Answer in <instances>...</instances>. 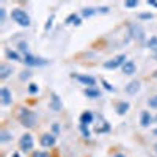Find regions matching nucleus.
<instances>
[{
    "label": "nucleus",
    "mask_w": 157,
    "mask_h": 157,
    "mask_svg": "<svg viewBox=\"0 0 157 157\" xmlns=\"http://www.w3.org/2000/svg\"><path fill=\"white\" fill-rule=\"evenodd\" d=\"M32 157H50V155L47 152H43V151H36V152H33Z\"/></svg>",
    "instance_id": "nucleus-24"
},
{
    "label": "nucleus",
    "mask_w": 157,
    "mask_h": 157,
    "mask_svg": "<svg viewBox=\"0 0 157 157\" xmlns=\"http://www.w3.org/2000/svg\"><path fill=\"white\" fill-rule=\"evenodd\" d=\"M8 138H10V137H8V134H6V132H3V134H2V141H6Z\"/></svg>",
    "instance_id": "nucleus-32"
},
{
    "label": "nucleus",
    "mask_w": 157,
    "mask_h": 157,
    "mask_svg": "<svg viewBox=\"0 0 157 157\" xmlns=\"http://www.w3.org/2000/svg\"><path fill=\"white\" fill-rule=\"evenodd\" d=\"M32 148H33V137L30 134H24L21 138V149L24 152H29L32 151Z\"/></svg>",
    "instance_id": "nucleus-4"
},
{
    "label": "nucleus",
    "mask_w": 157,
    "mask_h": 157,
    "mask_svg": "<svg viewBox=\"0 0 157 157\" xmlns=\"http://www.w3.org/2000/svg\"><path fill=\"white\" fill-rule=\"evenodd\" d=\"M19 49H21L22 52H27V44H25V43H21V44H19Z\"/></svg>",
    "instance_id": "nucleus-31"
},
{
    "label": "nucleus",
    "mask_w": 157,
    "mask_h": 157,
    "mask_svg": "<svg viewBox=\"0 0 157 157\" xmlns=\"http://www.w3.org/2000/svg\"><path fill=\"white\" fill-rule=\"evenodd\" d=\"M93 118H94V116H93V113H91L90 110H88V112H83V113L80 115V123H82V126H85V127L90 126L91 123H93Z\"/></svg>",
    "instance_id": "nucleus-11"
},
{
    "label": "nucleus",
    "mask_w": 157,
    "mask_h": 157,
    "mask_svg": "<svg viewBox=\"0 0 157 157\" xmlns=\"http://www.w3.org/2000/svg\"><path fill=\"white\" fill-rule=\"evenodd\" d=\"M64 22H66V24H75V25H80V17H78L77 14H75V13H72V14H69L68 17H66V21H64Z\"/></svg>",
    "instance_id": "nucleus-16"
},
{
    "label": "nucleus",
    "mask_w": 157,
    "mask_h": 157,
    "mask_svg": "<svg viewBox=\"0 0 157 157\" xmlns=\"http://www.w3.org/2000/svg\"><path fill=\"white\" fill-rule=\"evenodd\" d=\"M50 107H52V110H55V112H58L61 109V102H60V98L57 94L52 96V105Z\"/></svg>",
    "instance_id": "nucleus-17"
},
{
    "label": "nucleus",
    "mask_w": 157,
    "mask_h": 157,
    "mask_svg": "<svg viewBox=\"0 0 157 157\" xmlns=\"http://www.w3.org/2000/svg\"><path fill=\"white\" fill-rule=\"evenodd\" d=\"M138 17H140V19H152L154 16L151 14V13H143V14H140Z\"/></svg>",
    "instance_id": "nucleus-25"
},
{
    "label": "nucleus",
    "mask_w": 157,
    "mask_h": 157,
    "mask_svg": "<svg viewBox=\"0 0 157 157\" xmlns=\"http://www.w3.org/2000/svg\"><path fill=\"white\" fill-rule=\"evenodd\" d=\"M148 5H152V6H155V8H157V2H155V0H149Z\"/></svg>",
    "instance_id": "nucleus-33"
},
{
    "label": "nucleus",
    "mask_w": 157,
    "mask_h": 157,
    "mask_svg": "<svg viewBox=\"0 0 157 157\" xmlns=\"http://www.w3.org/2000/svg\"><path fill=\"white\" fill-rule=\"evenodd\" d=\"M29 91H30V93H38V86H36L35 83H32V85L29 86Z\"/></svg>",
    "instance_id": "nucleus-27"
},
{
    "label": "nucleus",
    "mask_w": 157,
    "mask_h": 157,
    "mask_svg": "<svg viewBox=\"0 0 157 157\" xmlns=\"http://www.w3.org/2000/svg\"><path fill=\"white\" fill-rule=\"evenodd\" d=\"M148 105L151 109H157V96H152V98L148 99Z\"/></svg>",
    "instance_id": "nucleus-22"
},
{
    "label": "nucleus",
    "mask_w": 157,
    "mask_h": 157,
    "mask_svg": "<svg viewBox=\"0 0 157 157\" xmlns=\"http://www.w3.org/2000/svg\"><path fill=\"white\" fill-rule=\"evenodd\" d=\"M102 83H104V86H105V90H109V91H115V90H113V86H112V85H109L105 80H102Z\"/></svg>",
    "instance_id": "nucleus-28"
},
{
    "label": "nucleus",
    "mask_w": 157,
    "mask_h": 157,
    "mask_svg": "<svg viewBox=\"0 0 157 157\" xmlns=\"http://www.w3.org/2000/svg\"><path fill=\"white\" fill-rule=\"evenodd\" d=\"M25 64H29V66H41V64H46L47 61L46 60H43V58H36V57H33V55H25L24 57V60H22Z\"/></svg>",
    "instance_id": "nucleus-6"
},
{
    "label": "nucleus",
    "mask_w": 157,
    "mask_h": 157,
    "mask_svg": "<svg viewBox=\"0 0 157 157\" xmlns=\"http://www.w3.org/2000/svg\"><path fill=\"white\" fill-rule=\"evenodd\" d=\"M19 120L25 127H33L36 124V115L33 112H30L29 109H21L19 113Z\"/></svg>",
    "instance_id": "nucleus-2"
},
{
    "label": "nucleus",
    "mask_w": 157,
    "mask_h": 157,
    "mask_svg": "<svg viewBox=\"0 0 157 157\" xmlns=\"http://www.w3.org/2000/svg\"><path fill=\"white\" fill-rule=\"evenodd\" d=\"M138 90H140V82H138V80H132V82H129V83L126 85V93L130 94V96L137 94Z\"/></svg>",
    "instance_id": "nucleus-9"
},
{
    "label": "nucleus",
    "mask_w": 157,
    "mask_h": 157,
    "mask_svg": "<svg viewBox=\"0 0 157 157\" xmlns=\"http://www.w3.org/2000/svg\"><path fill=\"white\" fill-rule=\"evenodd\" d=\"M129 102H126V101H121V102H118L116 104V112L120 113V115H124V113H127V110H129Z\"/></svg>",
    "instance_id": "nucleus-14"
},
{
    "label": "nucleus",
    "mask_w": 157,
    "mask_h": 157,
    "mask_svg": "<svg viewBox=\"0 0 157 157\" xmlns=\"http://www.w3.org/2000/svg\"><path fill=\"white\" fill-rule=\"evenodd\" d=\"M155 77H157V72H155Z\"/></svg>",
    "instance_id": "nucleus-37"
},
{
    "label": "nucleus",
    "mask_w": 157,
    "mask_h": 157,
    "mask_svg": "<svg viewBox=\"0 0 157 157\" xmlns=\"http://www.w3.org/2000/svg\"><path fill=\"white\" fill-rule=\"evenodd\" d=\"M6 57H8L10 60H14V61H22V60L19 58V55L16 54V52H13V50H10V49L6 50Z\"/></svg>",
    "instance_id": "nucleus-19"
},
{
    "label": "nucleus",
    "mask_w": 157,
    "mask_h": 157,
    "mask_svg": "<svg viewBox=\"0 0 157 157\" xmlns=\"http://www.w3.org/2000/svg\"><path fill=\"white\" fill-rule=\"evenodd\" d=\"M11 17H13V21H14V22H17L21 27H29V25H30L29 14L24 10H21V8H14V10H13L11 11Z\"/></svg>",
    "instance_id": "nucleus-1"
},
{
    "label": "nucleus",
    "mask_w": 157,
    "mask_h": 157,
    "mask_svg": "<svg viewBox=\"0 0 157 157\" xmlns=\"http://www.w3.org/2000/svg\"><path fill=\"white\" fill-rule=\"evenodd\" d=\"M152 121H154V118L151 116L149 112H143V113H141V126H143V127H148Z\"/></svg>",
    "instance_id": "nucleus-13"
},
{
    "label": "nucleus",
    "mask_w": 157,
    "mask_h": 157,
    "mask_svg": "<svg viewBox=\"0 0 157 157\" xmlns=\"http://www.w3.org/2000/svg\"><path fill=\"white\" fill-rule=\"evenodd\" d=\"M10 72H11L10 66H6V64H2V66H0V78H2V80L10 75Z\"/></svg>",
    "instance_id": "nucleus-18"
},
{
    "label": "nucleus",
    "mask_w": 157,
    "mask_h": 157,
    "mask_svg": "<svg viewBox=\"0 0 157 157\" xmlns=\"http://www.w3.org/2000/svg\"><path fill=\"white\" fill-rule=\"evenodd\" d=\"M124 6H126V8H135V6H138V2H135V0H130V2H126V3H124Z\"/></svg>",
    "instance_id": "nucleus-23"
},
{
    "label": "nucleus",
    "mask_w": 157,
    "mask_h": 157,
    "mask_svg": "<svg viewBox=\"0 0 157 157\" xmlns=\"http://www.w3.org/2000/svg\"><path fill=\"white\" fill-rule=\"evenodd\" d=\"M148 47L152 50H157V36H152L151 39H148Z\"/></svg>",
    "instance_id": "nucleus-20"
},
{
    "label": "nucleus",
    "mask_w": 157,
    "mask_h": 157,
    "mask_svg": "<svg viewBox=\"0 0 157 157\" xmlns=\"http://www.w3.org/2000/svg\"><path fill=\"white\" fill-rule=\"evenodd\" d=\"M155 60H157V54H155Z\"/></svg>",
    "instance_id": "nucleus-36"
},
{
    "label": "nucleus",
    "mask_w": 157,
    "mask_h": 157,
    "mask_svg": "<svg viewBox=\"0 0 157 157\" xmlns=\"http://www.w3.org/2000/svg\"><path fill=\"white\" fill-rule=\"evenodd\" d=\"M130 33H132V36L135 39H138V41H143V39H145V32H143V29L138 24H134L132 27H130Z\"/></svg>",
    "instance_id": "nucleus-7"
},
{
    "label": "nucleus",
    "mask_w": 157,
    "mask_h": 157,
    "mask_svg": "<svg viewBox=\"0 0 157 157\" xmlns=\"http://www.w3.org/2000/svg\"><path fill=\"white\" fill-rule=\"evenodd\" d=\"M41 145L44 148H52L55 145V135L54 134H44L41 137Z\"/></svg>",
    "instance_id": "nucleus-8"
},
{
    "label": "nucleus",
    "mask_w": 157,
    "mask_h": 157,
    "mask_svg": "<svg viewBox=\"0 0 157 157\" xmlns=\"http://www.w3.org/2000/svg\"><path fill=\"white\" fill-rule=\"evenodd\" d=\"M115 157H124V155H123V154H116Z\"/></svg>",
    "instance_id": "nucleus-34"
},
{
    "label": "nucleus",
    "mask_w": 157,
    "mask_h": 157,
    "mask_svg": "<svg viewBox=\"0 0 157 157\" xmlns=\"http://www.w3.org/2000/svg\"><path fill=\"white\" fill-rule=\"evenodd\" d=\"M123 72L127 74V75H132L137 72V66H135V63L134 61H126L123 64Z\"/></svg>",
    "instance_id": "nucleus-10"
},
{
    "label": "nucleus",
    "mask_w": 157,
    "mask_h": 157,
    "mask_svg": "<svg viewBox=\"0 0 157 157\" xmlns=\"http://www.w3.org/2000/svg\"><path fill=\"white\" fill-rule=\"evenodd\" d=\"M0 98H2L3 105H8V104L11 102V93H10V90L6 86H3L2 90H0Z\"/></svg>",
    "instance_id": "nucleus-12"
},
{
    "label": "nucleus",
    "mask_w": 157,
    "mask_h": 157,
    "mask_svg": "<svg viewBox=\"0 0 157 157\" xmlns=\"http://www.w3.org/2000/svg\"><path fill=\"white\" fill-rule=\"evenodd\" d=\"M72 77H75L78 82H82L83 85H88V88H94L96 85V80H94V77H91V75H82V74H72Z\"/></svg>",
    "instance_id": "nucleus-5"
},
{
    "label": "nucleus",
    "mask_w": 157,
    "mask_h": 157,
    "mask_svg": "<svg viewBox=\"0 0 157 157\" xmlns=\"http://www.w3.org/2000/svg\"><path fill=\"white\" fill-rule=\"evenodd\" d=\"M126 55L123 54V55H116V57H113L112 60H109V61H105L104 63V66H105L107 69H115V68H118V66H121V64H124L126 63Z\"/></svg>",
    "instance_id": "nucleus-3"
},
{
    "label": "nucleus",
    "mask_w": 157,
    "mask_h": 157,
    "mask_svg": "<svg viewBox=\"0 0 157 157\" xmlns=\"http://www.w3.org/2000/svg\"><path fill=\"white\" fill-rule=\"evenodd\" d=\"M0 21H2V22L5 21V10L3 8H0Z\"/></svg>",
    "instance_id": "nucleus-30"
},
{
    "label": "nucleus",
    "mask_w": 157,
    "mask_h": 157,
    "mask_svg": "<svg viewBox=\"0 0 157 157\" xmlns=\"http://www.w3.org/2000/svg\"><path fill=\"white\" fill-rule=\"evenodd\" d=\"M52 21H54V16H50V17H49V21H47V24H46V30H49V29H50Z\"/></svg>",
    "instance_id": "nucleus-29"
},
{
    "label": "nucleus",
    "mask_w": 157,
    "mask_h": 157,
    "mask_svg": "<svg viewBox=\"0 0 157 157\" xmlns=\"http://www.w3.org/2000/svg\"><path fill=\"white\" fill-rule=\"evenodd\" d=\"M80 129H82V134H83V137H90L91 134H90V130L85 127V126H80Z\"/></svg>",
    "instance_id": "nucleus-26"
},
{
    "label": "nucleus",
    "mask_w": 157,
    "mask_h": 157,
    "mask_svg": "<svg viewBox=\"0 0 157 157\" xmlns=\"http://www.w3.org/2000/svg\"><path fill=\"white\" fill-rule=\"evenodd\" d=\"M99 90L98 88H86L85 90V96L86 98H91V99H96V98H99Z\"/></svg>",
    "instance_id": "nucleus-15"
},
{
    "label": "nucleus",
    "mask_w": 157,
    "mask_h": 157,
    "mask_svg": "<svg viewBox=\"0 0 157 157\" xmlns=\"http://www.w3.org/2000/svg\"><path fill=\"white\" fill-rule=\"evenodd\" d=\"M94 13H96V11H94L93 8H83V10H82V14H83L85 17H90V16H93Z\"/></svg>",
    "instance_id": "nucleus-21"
},
{
    "label": "nucleus",
    "mask_w": 157,
    "mask_h": 157,
    "mask_svg": "<svg viewBox=\"0 0 157 157\" xmlns=\"http://www.w3.org/2000/svg\"><path fill=\"white\" fill-rule=\"evenodd\" d=\"M155 151H157V145H155Z\"/></svg>",
    "instance_id": "nucleus-35"
}]
</instances>
